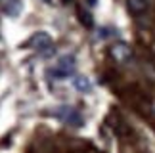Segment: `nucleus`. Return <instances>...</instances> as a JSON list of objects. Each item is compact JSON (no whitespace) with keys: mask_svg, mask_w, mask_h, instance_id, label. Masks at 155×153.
I'll return each instance as SVG.
<instances>
[{"mask_svg":"<svg viewBox=\"0 0 155 153\" xmlns=\"http://www.w3.org/2000/svg\"><path fill=\"white\" fill-rule=\"evenodd\" d=\"M79 19H81V23H82V25H84L86 29H90V27L94 25V19H92L90 11L84 10L82 6H79Z\"/></svg>","mask_w":155,"mask_h":153,"instance_id":"7","label":"nucleus"},{"mask_svg":"<svg viewBox=\"0 0 155 153\" xmlns=\"http://www.w3.org/2000/svg\"><path fill=\"white\" fill-rule=\"evenodd\" d=\"M0 8L6 15H17L21 11V0H0Z\"/></svg>","mask_w":155,"mask_h":153,"instance_id":"6","label":"nucleus"},{"mask_svg":"<svg viewBox=\"0 0 155 153\" xmlns=\"http://www.w3.org/2000/svg\"><path fill=\"white\" fill-rule=\"evenodd\" d=\"M109 56L117 63L124 65V63H128L132 60V48H130L127 42H115V44H111V48H109Z\"/></svg>","mask_w":155,"mask_h":153,"instance_id":"4","label":"nucleus"},{"mask_svg":"<svg viewBox=\"0 0 155 153\" xmlns=\"http://www.w3.org/2000/svg\"><path fill=\"white\" fill-rule=\"evenodd\" d=\"M61 2H63V4H69V2H71V0H61Z\"/></svg>","mask_w":155,"mask_h":153,"instance_id":"9","label":"nucleus"},{"mask_svg":"<svg viewBox=\"0 0 155 153\" xmlns=\"http://www.w3.org/2000/svg\"><path fill=\"white\" fill-rule=\"evenodd\" d=\"M150 4H151V0H127V8L134 17L144 15L150 10Z\"/></svg>","mask_w":155,"mask_h":153,"instance_id":"5","label":"nucleus"},{"mask_svg":"<svg viewBox=\"0 0 155 153\" xmlns=\"http://www.w3.org/2000/svg\"><path fill=\"white\" fill-rule=\"evenodd\" d=\"M75 69H77L75 56L65 54L48 69V76H52V79H56V80H65V79H69V76L75 75Z\"/></svg>","mask_w":155,"mask_h":153,"instance_id":"1","label":"nucleus"},{"mask_svg":"<svg viewBox=\"0 0 155 153\" xmlns=\"http://www.w3.org/2000/svg\"><path fill=\"white\" fill-rule=\"evenodd\" d=\"M75 86H77V90H81V92H88L92 88L90 80H88L86 76H77V79H75Z\"/></svg>","mask_w":155,"mask_h":153,"instance_id":"8","label":"nucleus"},{"mask_svg":"<svg viewBox=\"0 0 155 153\" xmlns=\"http://www.w3.org/2000/svg\"><path fill=\"white\" fill-rule=\"evenodd\" d=\"M52 115L56 117L58 121H61L63 125H69V126H75L79 128L84 125V117L81 115L79 109L71 107V105H59V107H54Z\"/></svg>","mask_w":155,"mask_h":153,"instance_id":"2","label":"nucleus"},{"mask_svg":"<svg viewBox=\"0 0 155 153\" xmlns=\"http://www.w3.org/2000/svg\"><path fill=\"white\" fill-rule=\"evenodd\" d=\"M27 46H29L31 50L38 52V56H42V57H48V56L54 54V42H52L50 34L44 33V31L35 33L33 37L27 40Z\"/></svg>","mask_w":155,"mask_h":153,"instance_id":"3","label":"nucleus"}]
</instances>
